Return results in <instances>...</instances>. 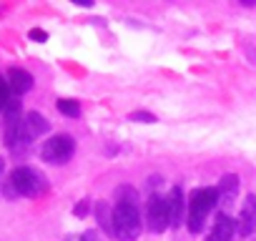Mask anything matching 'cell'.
<instances>
[{"label": "cell", "mask_w": 256, "mask_h": 241, "mask_svg": "<svg viewBox=\"0 0 256 241\" xmlns=\"http://www.w3.org/2000/svg\"><path fill=\"white\" fill-rule=\"evenodd\" d=\"M46 188H48V181L40 171H36L30 166H18L10 174L8 184H6V196H28V198H33V196L46 194Z\"/></svg>", "instance_id": "cell-1"}, {"label": "cell", "mask_w": 256, "mask_h": 241, "mask_svg": "<svg viewBox=\"0 0 256 241\" xmlns=\"http://www.w3.org/2000/svg\"><path fill=\"white\" fill-rule=\"evenodd\" d=\"M218 204V188L204 186V188H194L188 196V231L198 234L206 224V216L214 211V206Z\"/></svg>", "instance_id": "cell-2"}, {"label": "cell", "mask_w": 256, "mask_h": 241, "mask_svg": "<svg viewBox=\"0 0 256 241\" xmlns=\"http://www.w3.org/2000/svg\"><path fill=\"white\" fill-rule=\"evenodd\" d=\"M138 234H141L138 206L116 201V206H113V236H118V241H136Z\"/></svg>", "instance_id": "cell-3"}, {"label": "cell", "mask_w": 256, "mask_h": 241, "mask_svg": "<svg viewBox=\"0 0 256 241\" xmlns=\"http://www.w3.org/2000/svg\"><path fill=\"white\" fill-rule=\"evenodd\" d=\"M73 151H76V141H73V136H68V134H58V136H53V138H48V141L43 144L40 156H43V161H48V164H53V166H60V164L70 161Z\"/></svg>", "instance_id": "cell-4"}, {"label": "cell", "mask_w": 256, "mask_h": 241, "mask_svg": "<svg viewBox=\"0 0 256 241\" xmlns=\"http://www.w3.org/2000/svg\"><path fill=\"white\" fill-rule=\"evenodd\" d=\"M146 221H148V228L154 234H161L171 226V216H168V198L154 194L148 198V206H146Z\"/></svg>", "instance_id": "cell-5"}, {"label": "cell", "mask_w": 256, "mask_h": 241, "mask_svg": "<svg viewBox=\"0 0 256 241\" xmlns=\"http://www.w3.org/2000/svg\"><path fill=\"white\" fill-rule=\"evenodd\" d=\"M236 228L241 236H251L256 231V196L248 194L238 208V221H236Z\"/></svg>", "instance_id": "cell-6"}, {"label": "cell", "mask_w": 256, "mask_h": 241, "mask_svg": "<svg viewBox=\"0 0 256 241\" xmlns=\"http://www.w3.org/2000/svg\"><path fill=\"white\" fill-rule=\"evenodd\" d=\"M168 216H171V226L174 228H178L181 224H184V214H186V198H184V191L178 188V186H174L171 191H168Z\"/></svg>", "instance_id": "cell-7"}, {"label": "cell", "mask_w": 256, "mask_h": 241, "mask_svg": "<svg viewBox=\"0 0 256 241\" xmlns=\"http://www.w3.org/2000/svg\"><path fill=\"white\" fill-rule=\"evenodd\" d=\"M234 231H236V221H234L228 214H218L216 221H214V228H211V234H208L206 241H231Z\"/></svg>", "instance_id": "cell-8"}, {"label": "cell", "mask_w": 256, "mask_h": 241, "mask_svg": "<svg viewBox=\"0 0 256 241\" xmlns=\"http://www.w3.org/2000/svg\"><path fill=\"white\" fill-rule=\"evenodd\" d=\"M8 86H10V90L16 96H23L33 88V76L23 68H10L8 70Z\"/></svg>", "instance_id": "cell-9"}, {"label": "cell", "mask_w": 256, "mask_h": 241, "mask_svg": "<svg viewBox=\"0 0 256 241\" xmlns=\"http://www.w3.org/2000/svg\"><path fill=\"white\" fill-rule=\"evenodd\" d=\"M48 131H50V124L46 120V116H40L38 110H30L26 116V136H28V141H33V138H38Z\"/></svg>", "instance_id": "cell-10"}, {"label": "cell", "mask_w": 256, "mask_h": 241, "mask_svg": "<svg viewBox=\"0 0 256 241\" xmlns=\"http://www.w3.org/2000/svg\"><path fill=\"white\" fill-rule=\"evenodd\" d=\"M236 194H238V176L226 174L218 181V201H221V206H231L234 198H236Z\"/></svg>", "instance_id": "cell-11"}, {"label": "cell", "mask_w": 256, "mask_h": 241, "mask_svg": "<svg viewBox=\"0 0 256 241\" xmlns=\"http://www.w3.org/2000/svg\"><path fill=\"white\" fill-rule=\"evenodd\" d=\"M96 218H98V224H100V228L103 231H108V234H113V211L108 208V204H98L96 206Z\"/></svg>", "instance_id": "cell-12"}, {"label": "cell", "mask_w": 256, "mask_h": 241, "mask_svg": "<svg viewBox=\"0 0 256 241\" xmlns=\"http://www.w3.org/2000/svg\"><path fill=\"white\" fill-rule=\"evenodd\" d=\"M56 108H58L63 116H68V118H78V116H80L78 100H70V98H60V100L56 103Z\"/></svg>", "instance_id": "cell-13"}, {"label": "cell", "mask_w": 256, "mask_h": 241, "mask_svg": "<svg viewBox=\"0 0 256 241\" xmlns=\"http://www.w3.org/2000/svg\"><path fill=\"white\" fill-rule=\"evenodd\" d=\"M116 201H123V204H136V201H138V196H136V191H134V188L120 186V188H116ZM136 206H138V204H136Z\"/></svg>", "instance_id": "cell-14"}, {"label": "cell", "mask_w": 256, "mask_h": 241, "mask_svg": "<svg viewBox=\"0 0 256 241\" xmlns=\"http://www.w3.org/2000/svg\"><path fill=\"white\" fill-rule=\"evenodd\" d=\"M8 93H10L8 78H3V76H0V110H6V108H8V103H10Z\"/></svg>", "instance_id": "cell-15"}, {"label": "cell", "mask_w": 256, "mask_h": 241, "mask_svg": "<svg viewBox=\"0 0 256 241\" xmlns=\"http://www.w3.org/2000/svg\"><path fill=\"white\" fill-rule=\"evenodd\" d=\"M131 120H136V124H154L156 116L146 113V110H136V113H131Z\"/></svg>", "instance_id": "cell-16"}, {"label": "cell", "mask_w": 256, "mask_h": 241, "mask_svg": "<svg viewBox=\"0 0 256 241\" xmlns=\"http://www.w3.org/2000/svg\"><path fill=\"white\" fill-rule=\"evenodd\" d=\"M28 36H30V40H36V43H46V40H48V33L40 30V28H33Z\"/></svg>", "instance_id": "cell-17"}, {"label": "cell", "mask_w": 256, "mask_h": 241, "mask_svg": "<svg viewBox=\"0 0 256 241\" xmlns=\"http://www.w3.org/2000/svg\"><path fill=\"white\" fill-rule=\"evenodd\" d=\"M83 238H86V241H103V236H100V234H98L96 228L86 231V234H83Z\"/></svg>", "instance_id": "cell-18"}, {"label": "cell", "mask_w": 256, "mask_h": 241, "mask_svg": "<svg viewBox=\"0 0 256 241\" xmlns=\"http://www.w3.org/2000/svg\"><path fill=\"white\" fill-rule=\"evenodd\" d=\"M86 211H88V201H80V204L73 208V214H76V216H86Z\"/></svg>", "instance_id": "cell-19"}, {"label": "cell", "mask_w": 256, "mask_h": 241, "mask_svg": "<svg viewBox=\"0 0 256 241\" xmlns=\"http://www.w3.org/2000/svg\"><path fill=\"white\" fill-rule=\"evenodd\" d=\"M66 241H86V238H83V236H68Z\"/></svg>", "instance_id": "cell-20"}, {"label": "cell", "mask_w": 256, "mask_h": 241, "mask_svg": "<svg viewBox=\"0 0 256 241\" xmlns=\"http://www.w3.org/2000/svg\"><path fill=\"white\" fill-rule=\"evenodd\" d=\"M3 168H6V164H3V158H0V176H3Z\"/></svg>", "instance_id": "cell-21"}]
</instances>
